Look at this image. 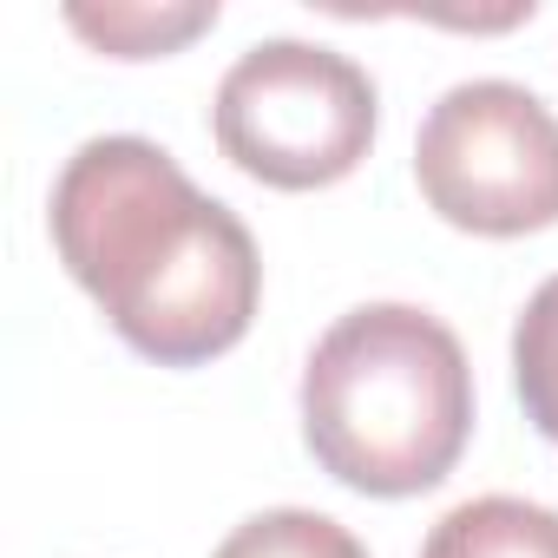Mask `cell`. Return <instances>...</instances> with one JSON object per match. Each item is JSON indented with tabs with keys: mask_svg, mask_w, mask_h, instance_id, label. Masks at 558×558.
<instances>
[{
	"mask_svg": "<svg viewBox=\"0 0 558 558\" xmlns=\"http://www.w3.org/2000/svg\"><path fill=\"white\" fill-rule=\"evenodd\" d=\"M421 558H558V512L538 499H512V493H486L453 506Z\"/></svg>",
	"mask_w": 558,
	"mask_h": 558,
	"instance_id": "5",
	"label": "cell"
},
{
	"mask_svg": "<svg viewBox=\"0 0 558 558\" xmlns=\"http://www.w3.org/2000/svg\"><path fill=\"white\" fill-rule=\"evenodd\" d=\"M381 125L375 80L316 40H256L217 86L210 132L217 151L276 191L342 184Z\"/></svg>",
	"mask_w": 558,
	"mask_h": 558,
	"instance_id": "3",
	"label": "cell"
},
{
	"mask_svg": "<svg viewBox=\"0 0 558 558\" xmlns=\"http://www.w3.org/2000/svg\"><path fill=\"white\" fill-rule=\"evenodd\" d=\"M47 223L66 276L145 362L197 368L250 336L263 303L256 236L165 145L132 132L86 138L53 178Z\"/></svg>",
	"mask_w": 558,
	"mask_h": 558,
	"instance_id": "1",
	"label": "cell"
},
{
	"mask_svg": "<svg viewBox=\"0 0 558 558\" xmlns=\"http://www.w3.org/2000/svg\"><path fill=\"white\" fill-rule=\"evenodd\" d=\"M512 388L525 401V421L558 447V276L532 290L512 329Z\"/></svg>",
	"mask_w": 558,
	"mask_h": 558,
	"instance_id": "8",
	"label": "cell"
},
{
	"mask_svg": "<svg viewBox=\"0 0 558 558\" xmlns=\"http://www.w3.org/2000/svg\"><path fill=\"white\" fill-rule=\"evenodd\" d=\"M414 184L434 217L473 236L558 223V119L512 80L447 86L414 138Z\"/></svg>",
	"mask_w": 558,
	"mask_h": 558,
	"instance_id": "4",
	"label": "cell"
},
{
	"mask_svg": "<svg viewBox=\"0 0 558 558\" xmlns=\"http://www.w3.org/2000/svg\"><path fill=\"white\" fill-rule=\"evenodd\" d=\"M210 558H368V545H362L342 519H329V512L276 506V512L243 519Z\"/></svg>",
	"mask_w": 558,
	"mask_h": 558,
	"instance_id": "7",
	"label": "cell"
},
{
	"mask_svg": "<svg viewBox=\"0 0 558 558\" xmlns=\"http://www.w3.org/2000/svg\"><path fill=\"white\" fill-rule=\"evenodd\" d=\"M473 434L460 336L414 303L349 310L303 362V440L316 466L368 499L440 486Z\"/></svg>",
	"mask_w": 558,
	"mask_h": 558,
	"instance_id": "2",
	"label": "cell"
},
{
	"mask_svg": "<svg viewBox=\"0 0 558 558\" xmlns=\"http://www.w3.org/2000/svg\"><path fill=\"white\" fill-rule=\"evenodd\" d=\"M66 27L93 40L112 60H165L184 40L217 27V0H191V8H138V0H106V8H66Z\"/></svg>",
	"mask_w": 558,
	"mask_h": 558,
	"instance_id": "6",
	"label": "cell"
}]
</instances>
